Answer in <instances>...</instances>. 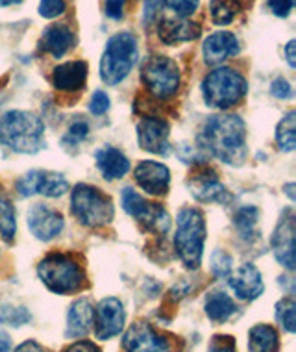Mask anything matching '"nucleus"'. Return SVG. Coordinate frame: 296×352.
Instances as JSON below:
<instances>
[{
    "label": "nucleus",
    "instance_id": "1",
    "mask_svg": "<svg viewBox=\"0 0 296 352\" xmlns=\"http://www.w3.org/2000/svg\"><path fill=\"white\" fill-rule=\"evenodd\" d=\"M202 143L215 158L228 165H241L247 156V128L241 117L215 116L206 122Z\"/></svg>",
    "mask_w": 296,
    "mask_h": 352
},
{
    "label": "nucleus",
    "instance_id": "2",
    "mask_svg": "<svg viewBox=\"0 0 296 352\" xmlns=\"http://www.w3.org/2000/svg\"><path fill=\"white\" fill-rule=\"evenodd\" d=\"M0 141L15 152L36 154L45 146L43 121L30 111H8L0 119Z\"/></svg>",
    "mask_w": 296,
    "mask_h": 352
},
{
    "label": "nucleus",
    "instance_id": "3",
    "mask_svg": "<svg viewBox=\"0 0 296 352\" xmlns=\"http://www.w3.org/2000/svg\"><path fill=\"white\" fill-rule=\"evenodd\" d=\"M206 241L204 215L194 208H183L178 213L176 228V252L187 269H196L202 261V250Z\"/></svg>",
    "mask_w": 296,
    "mask_h": 352
},
{
    "label": "nucleus",
    "instance_id": "4",
    "mask_svg": "<svg viewBox=\"0 0 296 352\" xmlns=\"http://www.w3.org/2000/svg\"><path fill=\"white\" fill-rule=\"evenodd\" d=\"M39 278L50 292L58 295L80 292L85 284L84 269L73 256L69 254H50L41 260L37 267Z\"/></svg>",
    "mask_w": 296,
    "mask_h": 352
},
{
    "label": "nucleus",
    "instance_id": "5",
    "mask_svg": "<svg viewBox=\"0 0 296 352\" xmlns=\"http://www.w3.org/2000/svg\"><path fill=\"white\" fill-rule=\"evenodd\" d=\"M137 39L121 32L108 41L100 60V76L108 85L121 84L137 61Z\"/></svg>",
    "mask_w": 296,
    "mask_h": 352
},
{
    "label": "nucleus",
    "instance_id": "6",
    "mask_svg": "<svg viewBox=\"0 0 296 352\" xmlns=\"http://www.w3.org/2000/svg\"><path fill=\"white\" fill-rule=\"evenodd\" d=\"M202 91L207 106L218 109H228L236 106L247 93V80L234 69L223 67L206 76Z\"/></svg>",
    "mask_w": 296,
    "mask_h": 352
},
{
    "label": "nucleus",
    "instance_id": "7",
    "mask_svg": "<svg viewBox=\"0 0 296 352\" xmlns=\"http://www.w3.org/2000/svg\"><path fill=\"white\" fill-rule=\"evenodd\" d=\"M73 215L80 223L89 228L108 225L113 219V202L108 195L98 191L93 186L78 184L73 191Z\"/></svg>",
    "mask_w": 296,
    "mask_h": 352
},
{
    "label": "nucleus",
    "instance_id": "8",
    "mask_svg": "<svg viewBox=\"0 0 296 352\" xmlns=\"http://www.w3.org/2000/svg\"><path fill=\"white\" fill-rule=\"evenodd\" d=\"M141 80L156 98H170L180 87V69L167 56H154L141 71Z\"/></svg>",
    "mask_w": 296,
    "mask_h": 352
},
{
    "label": "nucleus",
    "instance_id": "9",
    "mask_svg": "<svg viewBox=\"0 0 296 352\" xmlns=\"http://www.w3.org/2000/svg\"><path fill=\"white\" fill-rule=\"evenodd\" d=\"M122 206H124L126 213L137 219L141 225L148 228L150 232H154V234H167V230H169V213L165 212L159 204L146 202L132 188L122 189Z\"/></svg>",
    "mask_w": 296,
    "mask_h": 352
},
{
    "label": "nucleus",
    "instance_id": "10",
    "mask_svg": "<svg viewBox=\"0 0 296 352\" xmlns=\"http://www.w3.org/2000/svg\"><path fill=\"white\" fill-rule=\"evenodd\" d=\"M126 352H172L169 340L157 334L156 330L145 321H139L128 328L122 340Z\"/></svg>",
    "mask_w": 296,
    "mask_h": 352
},
{
    "label": "nucleus",
    "instance_id": "11",
    "mask_svg": "<svg viewBox=\"0 0 296 352\" xmlns=\"http://www.w3.org/2000/svg\"><path fill=\"white\" fill-rule=\"evenodd\" d=\"M19 193L23 197L41 193L45 197H61L69 189V182L61 175L56 173H47V170H32L25 175L17 182Z\"/></svg>",
    "mask_w": 296,
    "mask_h": 352
},
{
    "label": "nucleus",
    "instance_id": "12",
    "mask_svg": "<svg viewBox=\"0 0 296 352\" xmlns=\"http://www.w3.org/2000/svg\"><path fill=\"white\" fill-rule=\"evenodd\" d=\"M124 321H126V314H124L121 300L113 297L104 298L95 310L97 338L98 340H109L113 336L121 334Z\"/></svg>",
    "mask_w": 296,
    "mask_h": 352
},
{
    "label": "nucleus",
    "instance_id": "13",
    "mask_svg": "<svg viewBox=\"0 0 296 352\" xmlns=\"http://www.w3.org/2000/svg\"><path fill=\"white\" fill-rule=\"evenodd\" d=\"M191 195L196 201L202 202H226L230 201V195L224 188V184L218 180L215 170L202 167L194 175H191L187 182Z\"/></svg>",
    "mask_w": 296,
    "mask_h": 352
},
{
    "label": "nucleus",
    "instance_id": "14",
    "mask_svg": "<svg viewBox=\"0 0 296 352\" xmlns=\"http://www.w3.org/2000/svg\"><path fill=\"white\" fill-rule=\"evenodd\" d=\"M28 228L37 239L50 241L63 230V215L45 204H34L28 212Z\"/></svg>",
    "mask_w": 296,
    "mask_h": 352
},
{
    "label": "nucleus",
    "instance_id": "15",
    "mask_svg": "<svg viewBox=\"0 0 296 352\" xmlns=\"http://www.w3.org/2000/svg\"><path fill=\"white\" fill-rule=\"evenodd\" d=\"M272 250L276 260L287 269H295V215L285 210L272 236Z\"/></svg>",
    "mask_w": 296,
    "mask_h": 352
},
{
    "label": "nucleus",
    "instance_id": "16",
    "mask_svg": "<svg viewBox=\"0 0 296 352\" xmlns=\"http://www.w3.org/2000/svg\"><path fill=\"white\" fill-rule=\"evenodd\" d=\"M141 148L154 154H169V124L157 117H146L137 124Z\"/></svg>",
    "mask_w": 296,
    "mask_h": 352
},
{
    "label": "nucleus",
    "instance_id": "17",
    "mask_svg": "<svg viewBox=\"0 0 296 352\" xmlns=\"http://www.w3.org/2000/svg\"><path fill=\"white\" fill-rule=\"evenodd\" d=\"M135 182L150 195L167 193L170 182V173L163 164L157 162H141L135 167Z\"/></svg>",
    "mask_w": 296,
    "mask_h": 352
},
{
    "label": "nucleus",
    "instance_id": "18",
    "mask_svg": "<svg viewBox=\"0 0 296 352\" xmlns=\"http://www.w3.org/2000/svg\"><path fill=\"white\" fill-rule=\"evenodd\" d=\"M230 285L237 297L242 300H254L265 289L261 273L252 263H242L241 267L230 276Z\"/></svg>",
    "mask_w": 296,
    "mask_h": 352
},
{
    "label": "nucleus",
    "instance_id": "19",
    "mask_svg": "<svg viewBox=\"0 0 296 352\" xmlns=\"http://www.w3.org/2000/svg\"><path fill=\"white\" fill-rule=\"evenodd\" d=\"M239 52V41L231 32H215L204 43V60L209 65H217Z\"/></svg>",
    "mask_w": 296,
    "mask_h": 352
},
{
    "label": "nucleus",
    "instance_id": "20",
    "mask_svg": "<svg viewBox=\"0 0 296 352\" xmlns=\"http://www.w3.org/2000/svg\"><path fill=\"white\" fill-rule=\"evenodd\" d=\"M87 80V63L85 61H67L54 69L52 84L60 91H78Z\"/></svg>",
    "mask_w": 296,
    "mask_h": 352
},
{
    "label": "nucleus",
    "instance_id": "21",
    "mask_svg": "<svg viewBox=\"0 0 296 352\" xmlns=\"http://www.w3.org/2000/svg\"><path fill=\"white\" fill-rule=\"evenodd\" d=\"M159 39L167 45H176L181 41H193L200 36V26L187 19H161L157 28Z\"/></svg>",
    "mask_w": 296,
    "mask_h": 352
},
{
    "label": "nucleus",
    "instance_id": "22",
    "mask_svg": "<svg viewBox=\"0 0 296 352\" xmlns=\"http://www.w3.org/2000/svg\"><path fill=\"white\" fill-rule=\"evenodd\" d=\"M95 324V310L87 298H78L67 316V338H84Z\"/></svg>",
    "mask_w": 296,
    "mask_h": 352
},
{
    "label": "nucleus",
    "instance_id": "23",
    "mask_svg": "<svg viewBox=\"0 0 296 352\" xmlns=\"http://www.w3.org/2000/svg\"><path fill=\"white\" fill-rule=\"evenodd\" d=\"M97 167L106 180H115L122 178L130 170V162L121 151L113 146H104L97 152Z\"/></svg>",
    "mask_w": 296,
    "mask_h": 352
},
{
    "label": "nucleus",
    "instance_id": "24",
    "mask_svg": "<svg viewBox=\"0 0 296 352\" xmlns=\"http://www.w3.org/2000/svg\"><path fill=\"white\" fill-rule=\"evenodd\" d=\"M41 45L43 49L47 50L49 54H52L54 58H61V56H65L74 45V34L71 32V28H67V26L52 25L43 32Z\"/></svg>",
    "mask_w": 296,
    "mask_h": 352
},
{
    "label": "nucleus",
    "instance_id": "25",
    "mask_svg": "<svg viewBox=\"0 0 296 352\" xmlns=\"http://www.w3.org/2000/svg\"><path fill=\"white\" fill-rule=\"evenodd\" d=\"M248 336H250V341H248L250 352H278V332L269 324H255Z\"/></svg>",
    "mask_w": 296,
    "mask_h": 352
},
{
    "label": "nucleus",
    "instance_id": "26",
    "mask_svg": "<svg viewBox=\"0 0 296 352\" xmlns=\"http://www.w3.org/2000/svg\"><path fill=\"white\" fill-rule=\"evenodd\" d=\"M206 314L213 322H224L236 314V304L224 292H213L206 298Z\"/></svg>",
    "mask_w": 296,
    "mask_h": 352
},
{
    "label": "nucleus",
    "instance_id": "27",
    "mask_svg": "<svg viewBox=\"0 0 296 352\" xmlns=\"http://www.w3.org/2000/svg\"><path fill=\"white\" fill-rule=\"evenodd\" d=\"M209 12H212V19L215 25L226 26L234 23V19L239 15L241 4H239V0H212Z\"/></svg>",
    "mask_w": 296,
    "mask_h": 352
},
{
    "label": "nucleus",
    "instance_id": "28",
    "mask_svg": "<svg viewBox=\"0 0 296 352\" xmlns=\"http://www.w3.org/2000/svg\"><path fill=\"white\" fill-rule=\"evenodd\" d=\"M276 143L280 151L293 152L296 148V113L289 111L276 128Z\"/></svg>",
    "mask_w": 296,
    "mask_h": 352
},
{
    "label": "nucleus",
    "instance_id": "29",
    "mask_svg": "<svg viewBox=\"0 0 296 352\" xmlns=\"http://www.w3.org/2000/svg\"><path fill=\"white\" fill-rule=\"evenodd\" d=\"M236 228L242 239H252L258 234V210L254 206H244L237 210Z\"/></svg>",
    "mask_w": 296,
    "mask_h": 352
},
{
    "label": "nucleus",
    "instance_id": "30",
    "mask_svg": "<svg viewBox=\"0 0 296 352\" xmlns=\"http://www.w3.org/2000/svg\"><path fill=\"white\" fill-rule=\"evenodd\" d=\"M15 228H17V223H15V212H13L12 202L0 197V234L4 236L6 241H12L15 236Z\"/></svg>",
    "mask_w": 296,
    "mask_h": 352
},
{
    "label": "nucleus",
    "instance_id": "31",
    "mask_svg": "<svg viewBox=\"0 0 296 352\" xmlns=\"http://www.w3.org/2000/svg\"><path fill=\"white\" fill-rule=\"evenodd\" d=\"M30 311L23 308V306H12V304H4L0 308V322L2 324H10V327H23L30 321Z\"/></svg>",
    "mask_w": 296,
    "mask_h": 352
},
{
    "label": "nucleus",
    "instance_id": "32",
    "mask_svg": "<svg viewBox=\"0 0 296 352\" xmlns=\"http://www.w3.org/2000/svg\"><path fill=\"white\" fill-rule=\"evenodd\" d=\"M276 317H278L280 324L287 330V332H295L296 328V302L291 297L282 298L276 306Z\"/></svg>",
    "mask_w": 296,
    "mask_h": 352
},
{
    "label": "nucleus",
    "instance_id": "33",
    "mask_svg": "<svg viewBox=\"0 0 296 352\" xmlns=\"http://www.w3.org/2000/svg\"><path fill=\"white\" fill-rule=\"evenodd\" d=\"M212 269L218 278L228 276L231 271V258L224 250H215L212 256Z\"/></svg>",
    "mask_w": 296,
    "mask_h": 352
},
{
    "label": "nucleus",
    "instance_id": "34",
    "mask_svg": "<svg viewBox=\"0 0 296 352\" xmlns=\"http://www.w3.org/2000/svg\"><path fill=\"white\" fill-rule=\"evenodd\" d=\"M165 6L172 10L178 17H189L196 12L198 8V0H163Z\"/></svg>",
    "mask_w": 296,
    "mask_h": 352
},
{
    "label": "nucleus",
    "instance_id": "35",
    "mask_svg": "<svg viewBox=\"0 0 296 352\" xmlns=\"http://www.w3.org/2000/svg\"><path fill=\"white\" fill-rule=\"evenodd\" d=\"M65 0H41L39 2V13L45 19L60 17L61 13L65 12Z\"/></svg>",
    "mask_w": 296,
    "mask_h": 352
},
{
    "label": "nucleus",
    "instance_id": "36",
    "mask_svg": "<svg viewBox=\"0 0 296 352\" xmlns=\"http://www.w3.org/2000/svg\"><path fill=\"white\" fill-rule=\"evenodd\" d=\"M87 135H89V126H87V122L76 121L74 124H71V128H69V134L65 135L63 143H73V145H76L80 141H84Z\"/></svg>",
    "mask_w": 296,
    "mask_h": 352
},
{
    "label": "nucleus",
    "instance_id": "37",
    "mask_svg": "<svg viewBox=\"0 0 296 352\" xmlns=\"http://www.w3.org/2000/svg\"><path fill=\"white\" fill-rule=\"evenodd\" d=\"M207 352H237L236 340L231 336H215Z\"/></svg>",
    "mask_w": 296,
    "mask_h": 352
},
{
    "label": "nucleus",
    "instance_id": "38",
    "mask_svg": "<svg viewBox=\"0 0 296 352\" xmlns=\"http://www.w3.org/2000/svg\"><path fill=\"white\" fill-rule=\"evenodd\" d=\"M89 109L91 113H95V116H102L109 109V97L104 91H97L93 93V97L89 100Z\"/></svg>",
    "mask_w": 296,
    "mask_h": 352
},
{
    "label": "nucleus",
    "instance_id": "39",
    "mask_svg": "<svg viewBox=\"0 0 296 352\" xmlns=\"http://www.w3.org/2000/svg\"><path fill=\"white\" fill-rule=\"evenodd\" d=\"M271 93L276 98H291L293 97V87L285 78H276L271 84Z\"/></svg>",
    "mask_w": 296,
    "mask_h": 352
},
{
    "label": "nucleus",
    "instance_id": "40",
    "mask_svg": "<svg viewBox=\"0 0 296 352\" xmlns=\"http://www.w3.org/2000/svg\"><path fill=\"white\" fill-rule=\"evenodd\" d=\"M276 17H287L293 10V0H266Z\"/></svg>",
    "mask_w": 296,
    "mask_h": 352
},
{
    "label": "nucleus",
    "instance_id": "41",
    "mask_svg": "<svg viewBox=\"0 0 296 352\" xmlns=\"http://www.w3.org/2000/svg\"><path fill=\"white\" fill-rule=\"evenodd\" d=\"M124 4H126V0H106V15L109 19H121L122 12H124Z\"/></svg>",
    "mask_w": 296,
    "mask_h": 352
},
{
    "label": "nucleus",
    "instance_id": "42",
    "mask_svg": "<svg viewBox=\"0 0 296 352\" xmlns=\"http://www.w3.org/2000/svg\"><path fill=\"white\" fill-rule=\"evenodd\" d=\"M63 352H100V349L91 341H76L73 345L67 346Z\"/></svg>",
    "mask_w": 296,
    "mask_h": 352
},
{
    "label": "nucleus",
    "instance_id": "43",
    "mask_svg": "<svg viewBox=\"0 0 296 352\" xmlns=\"http://www.w3.org/2000/svg\"><path fill=\"white\" fill-rule=\"evenodd\" d=\"M163 0H146L145 4V25H150L154 17H156L157 13V8L161 4Z\"/></svg>",
    "mask_w": 296,
    "mask_h": 352
},
{
    "label": "nucleus",
    "instance_id": "44",
    "mask_svg": "<svg viewBox=\"0 0 296 352\" xmlns=\"http://www.w3.org/2000/svg\"><path fill=\"white\" fill-rule=\"evenodd\" d=\"M15 352H45V349L36 341H25L23 345H19L15 349Z\"/></svg>",
    "mask_w": 296,
    "mask_h": 352
},
{
    "label": "nucleus",
    "instance_id": "45",
    "mask_svg": "<svg viewBox=\"0 0 296 352\" xmlns=\"http://www.w3.org/2000/svg\"><path fill=\"white\" fill-rule=\"evenodd\" d=\"M295 47H296V41L295 39H291L287 43V47H285V54H287V61H289V65L293 69L296 67V56H295Z\"/></svg>",
    "mask_w": 296,
    "mask_h": 352
},
{
    "label": "nucleus",
    "instance_id": "46",
    "mask_svg": "<svg viewBox=\"0 0 296 352\" xmlns=\"http://www.w3.org/2000/svg\"><path fill=\"white\" fill-rule=\"evenodd\" d=\"M12 349V341L6 334H0V352H10Z\"/></svg>",
    "mask_w": 296,
    "mask_h": 352
},
{
    "label": "nucleus",
    "instance_id": "47",
    "mask_svg": "<svg viewBox=\"0 0 296 352\" xmlns=\"http://www.w3.org/2000/svg\"><path fill=\"white\" fill-rule=\"evenodd\" d=\"M21 0H0V6H12V4H17Z\"/></svg>",
    "mask_w": 296,
    "mask_h": 352
},
{
    "label": "nucleus",
    "instance_id": "48",
    "mask_svg": "<svg viewBox=\"0 0 296 352\" xmlns=\"http://www.w3.org/2000/svg\"><path fill=\"white\" fill-rule=\"evenodd\" d=\"M293 188H295L293 184H291V186H287V188H285V189H287V195H289L291 199H295V193H293Z\"/></svg>",
    "mask_w": 296,
    "mask_h": 352
}]
</instances>
